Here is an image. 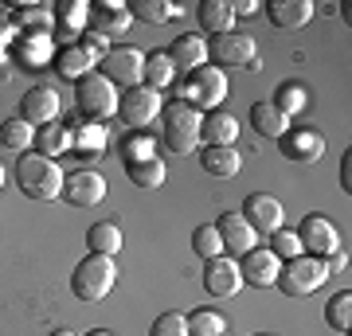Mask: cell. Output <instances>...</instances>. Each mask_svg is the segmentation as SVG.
Returning a JSON list of instances; mask_svg holds the SVG:
<instances>
[{
    "mask_svg": "<svg viewBox=\"0 0 352 336\" xmlns=\"http://www.w3.org/2000/svg\"><path fill=\"white\" fill-rule=\"evenodd\" d=\"M161 125V149L184 157V153L200 149V125H204V113L188 102H168L157 117Z\"/></svg>",
    "mask_w": 352,
    "mask_h": 336,
    "instance_id": "6da1fadb",
    "label": "cell"
},
{
    "mask_svg": "<svg viewBox=\"0 0 352 336\" xmlns=\"http://www.w3.org/2000/svg\"><path fill=\"white\" fill-rule=\"evenodd\" d=\"M16 184H20V192L28 199L47 203V199L63 196V168L55 161H47V157H39V153H24L16 161Z\"/></svg>",
    "mask_w": 352,
    "mask_h": 336,
    "instance_id": "7a4b0ae2",
    "label": "cell"
},
{
    "mask_svg": "<svg viewBox=\"0 0 352 336\" xmlns=\"http://www.w3.org/2000/svg\"><path fill=\"white\" fill-rule=\"evenodd\" d=\"M113 282H118V266H113L110 254H87V258L75 266V274H71L75 298L87 301V305H94V301L106 298V293L113 289Z\"/></svg>",
    "mask_w": 352,
    "mask_h": 336,
    "instance_id": "3957f363",
    "label": "cell"
},
{
    "mask_svg": "<svg viewBox=\"0 0 352 336\" xmlns=\"http://www.w3.org/2000/svg\"><path fill=\"white\" fill-rule=\"evenodd\" d=\"M75 106H78V113H82L87 122L106 125V117H113V113H118L122 98H118V87H113L110 78H102L98 71H90L87 78H78Z\"/></svg>",
    "mask_w": 352,
    "mask_h": 336,
    "instance_id": "277c9868",
    "label": "cell"
},
{
    "mask_svg": "<svg viewBox=\"0 0 352 336\" xmlns=\"http://www.w3.org/2000/svg\"><path fill=\"white\" fill-rule=\"evenodd\" d=\"M227 98V78L219 67H212V63H204L200 71H192V75H184V87H176V102H188V106H196V110H215L219 102Z\"/></svg>",
    "mask_w": 352,
    "mask_h": 336,
    "instance_id": "5b68a950",
    "label": "cell"
},
{
    "mask_svg": "<svg viewBox=\"0 0 352 336\" xmlns=\"http://www.w3.org/2000/svg\"><path fill=\"white\" fill-rule=\"evenodd\" d=\"M329 262L321 258H309V254H298V258H289L286 266H282V274H278L274 286H282V293L286 298H309L314 289H321L329 282Z\"/></svg>",
    "mask_w": 352,
    "mask_h": 336,
    "instance_id": "8992f818",
    "label": "cell"
},
{
    "mask_svg": "<svg viewBox=\"0 0 352 336\" xmlns=\"http://www.w3.org/2000/svg\"><path fill=\"white\" fill-rule=\"evenodd\" d=\"M145 55L149 51H138V47H113L106 59H102V78H110L113 87H141L145 78Z\"/></svg>",
    "mask_w": 352,
    "mask_h": 336,
    "instance_id": "52a82bcc",
    "label": "cell"
},
{
    "mask_svg": "<svg viewBox=\"0 0 352 336\" xmlns=\"http://www.w3.org/2000/svg\"><path fill=\"white\" fill-rule=\"evenodd\" d=\"M298 238H302V254H309V258H321V262H329V258L340 250L337 227L329 223L325 215H305L302 227H298Z\"/></svg>",
    "mask_w": 352,
    "mask_h": 336,
    "instance_id": "ba28073f",
    "label": "cell"
},
{
    "mask_svg": "<svg viewBox=\"0 0 352 336\" xmlns=\"http://www.w3.org/2000/svg\"><path fill=\"white\" fill-rule=\"evenodd\" d=\"M254 51H258V43L247 32H235V27L223 32V36H215V43H208V55L219 67H258Z\"/></svg>",
    "mask_w": 352,
    "mask_h": 336,
    "instance_id": "9c48e42d",
    "label": "cell"
},
{
    "mask_svg": "<svg viewBox=\"0 0 352 336\" xmlns=\"http://www.w3.org/2000/svg\"><path fill=\"white\" fill-rule=\"evenodd\" d=\"M161 110H164L161 94H157V90H149V87L126 90V98H122V106H118V113L126 117V125H133L138 133H141V129H149V125H157Z\"/></svg>",
    "mask_w": 352,
    "mask_h": 336,
    "instance_id": "30bf717a",
    "label": "cell"
},
{
    "mask_svg": "<svg viewBox=\"0 0 352 336\" xmlns=\"http://www.w3.org/2000/svg\"><path fill=\"white\" fill-rule=\"evenodd\" d=\"M63 199L71 208H98L102 199H106V180H102V172L78 168V172L63 176Z\"/></svg>",
    "mask_w": 352,
    "mask_h": 336,
    "instance_id": "8fae6325",
    "label": "cell"
},
{
    "mask_svg": "<svg viewBox=\"0 0 352 336\" xmlns=\"http://www.w3.org/2000/svg\"><path fill=\"white\" fill-rule=\"evenodd\" d=\"M243 219L254 227V235H274L286 212H282V203L274 196H266V192H251V196L243 199Z\"/></svg>",
    "mask_w": 352,
    "mask_h": 336,
    "instance_id": "7c38bea8",
    "label": "cell"
},
{
    "mask_svg": "<svg viewBox=\"0 0 352 336\" xmlns=\"http://www.w3.org/2000/svg\"><path fill=\"white\" fill-rule=\"evenodd\" d=\"M204 289L212 293V298H235L243 289V274H239V262L235 258H212L204 266Z\"/></svg>",
    "mask_w": 352,
    "mask_h": 336,
    "instance_id": "4fadbf2b",
    "label": "cell"
},
{
    "mask_svg": "<svg viewBox=\"0 0 352 336\" xmlns=\"http://www.w3.org/2000/svg\"><path fill=\"white\" fill-rule=\"evenodd\" d=\"M239 274H243V286L251 282V286L266 289V286H274V282H278V274H282V258H278L274 250L254 247V250H247V254H243Z\"/></svg>",
    "mask_w": 352,
    "mask_h": 336,
    "instance_id": "5bb4252c",
    "label": "cell"
},
{
    "mask_svg": "<svg viewBox=\"0 0 352 336\" xmlns=\"http://www.w3.org/2000/svg\"><path fill=\"white\" fill-rule=\"evenodd\" d=\"M63 110V102H59V90L55 87H32L20 102V117L28 125H51Z\"/></svg>",
    "mask_w": 352,
    "mask_h": 336,
    "instance_id": "9a60e30c",
    "label": "cell"
},
{
    "mask_svg": "<svg viewBox=\"0 0 352 336\" xmlns=\"http://www.w3.org/2000/svg\"><path fill=\"white\" fill-rule=\"evenodd\" d=\"M8 27L16 36H51L55 8H47V4H16V8H8Z\"/></svg>",
    "mask_w": 352,
    "mask_h": 336,
    "instance_id": "2e32d148",
    "label": "cell"
},
{
    "mask_svg": "<svg viewBox=\"0 0 352 336\" xmlns=\"http://www.w3.org/2000/svg\"><path fill=\"white\" fill-rule=\"evenodd\" d=\"M168 59H173L176 71H184V75H192V71H200L204 63H208V39L200 36V32H188V36H176L173 47L164 51Z\"/></svg>",
    "mask_w": 352,
    "mask_h": 336,
    "instance_id": "e0dca14e",
    "label": "cell"
},
{
    "mask_svg": "<svg viewBox=\"0 0 352 336\" xmlns=\"http://www.w3.org/2000/svg\"><path fill=\"white\" fill-rule=\"evenodd\" d=\"M215 231H219V238H223V250H231V254H247V250H254V243H258L254 227L247 223V219H243V212H227V215H219Z\"/></svg>",
    "mask_w": 352,
    "mask_h": 336,
    "instance_id": "ac0fdd59",
    "label": "cell"
},
{
    "mask_svg": "<svg viewBox=\"0 0 352 336\" xmlns=\"http://www.w3.org/2000/svg\"><path fill=\"white\" fill-rule=\"evenodd\" d=\"M55 39L51 36H16L12 43V55L20 59V67H28V71H39V67H47V63H55Z\"/></svg>",
    "mask_w": 352,
    "mask_h": 336,
    "instance_id": "d6986e66",
    "label": "cell"
},
{
    "mask_svg": "<svg viewBox=\"0 0 352 336\" xmlns=\"http://www.w3.org/2000/svg\"><path fill=\"white\" fill-rule=\"evenodd\" d=\"M282 153L298 164H314L325 153V137L314 133V129H289L286 137H282Z\"/></svg>",
    "mask_w": 352,
    "mask_h": 336,
    "instance_id": "ffe728a7",
    "label": "cell"
},
{
    "mask_svg": "<svg viewBox=\"0 0 352 336\" xmlns=\"http://www.w3.org/2000/svg\"><path fill=\"white\" fill-rule=\"evenodd\" d=\"M266 16L282 32H298V27H305L314 20V4L309 0H270L266 4Z\"/></svg>",
    "mask_w": 352,
    "mask_h": 336,
    "instance_id": "44dd1931",
    "label": "cell"
},
{
    "mask_svg": "<svg viewBox=\"0 0 352 336\" xmlns=\"http://www.w3.org/2000/svg\"><path fill=\"white\" fill-rule=\"evenodd\" d=\"M129 27H133V16L122 0H98L94 4V32L98 36H126Z\"/></svg>",
    "mask_w": 352,
    "mask_h": 336,
    "instance_id": "7402d4cb",
    "label": "cell"
},
{
    "mask_svg": "<svg viewBox=\"0 0 352 336\" xmlns=\"http://www.w3.org/2000/svg\"><path fill=\"white\" fill-rule=\"evenodd\" d=\"M200 141L204 145H215V149H231V145L239 141V117H231V113H212V117H204Z\"/></svg>",
    "mask_w": 352,
    "mask_h": 336,
    "instance_id": "603a6c76",
    "label": "cell"
},
{
    "mask_svg": "<svg viewBox=\"0 0 352 336\" xmlns=\"http://www.w3.org/2000/svg\"><path fill=\"white\" fill-rule=\"evenodd\" d=\"M251 125L263 133V137H274V141H282L289 133V117L278 110L274 102H254L251 106Z\"/></svg>",
    "mask_w": 352,
    "mask_h": 336,
    "instance_id": "cb8c5ba5",
    "label": "cell"
},
{
    "mask_svg": "<svg viewBox=\"0 0 352 336\" xmlns=\"http://www.w3.org/2000/svg\"><path fill=\"white\" fill-rule=\"evenodd\" d=\"M196 24H200V32H212V36L231 32V24H235L231 0H204L200 8H196Z\"/></svg>",
    "mask_w": 352,
    "mask_h": 336,
    "instance_id": "d4e9b609",
    "label": "cell"
},
{
    "mask_svg": "<svg viewBox=\"0 0 352 336\" xmlns=\"http://www.w3.org/2000/svg\"><path fill=\"white\" fill-rule=\"evenodd\" d=\"M200 164L208 176L231 180V176H239L243 157H239V149H215V145H208V149H200Z\"/></svg>",
    "mask_w": 352,
    "mask_h": 336,
    "instance_id": "484cf974",
    "label": "cell"
},
{
    "mask_svg": "<svg viewBox=\"0 0 352 336\" xmlns=\"http://www.w3.org/2000/svg\"><path fill=\"white\" fill-rule=\"evenodd\" d=\"M106 141H110V133L98 122H82L71 129V153H78V157H98V153H106Z\"/></svg>",
    "mask_w": 352,
    "mask_h": 336,
    "instance_id": "4316f807",
    "label": "cell"
},
{
    "mask_svg": "<svg viewBox=\"0 0 352 336\" xmlns=\"http://www.w3.org/2000/svg\"><path fill=\"white\" fill-rule=\"evenodd\" d=\"M36 149H39V157H47V161L71 153V129H67L63 122L39 125V129H36Z\"/></svg>",
    "mask_w": 352,
    "mask_h": 336,
    "instance_id": "83f0119b",
    "label": "cell"
},
{
    "mask_svg": "<svg viewBox=\"0 0 352 336\" xmlns=\"http://www.w3.org/2000/svg\"><path fill=\"white\" fill-rule=\"evenodd\" d=\"M51 67H55L63 78H75L78 82V78H87L90 71H94V59H90L78 43H67L63 51H55V63H51Z\"/></svg>",
    "mask_w": 352,
    "mask_h": 336,
    "instance_id": "f1b7e54d",
    "label": "cell"
},
{
    "mask_svg": "<svg viewBox=\"0 0 352 336\" xmlns=\"http://www.w3.org/2000/svg\"><path fill=\"white\" fill-rule=\"evenodd\" d=\"M122 243H126V238H122V227L118 223H110V219H102V223H94L87 231V247H90V254H118V250H122Z\"/></svg>",
    "mask_w": 352,
    "mask_h": 336,
    "instance_id": "f546056e",
    "label": "cell"
},
{
    "mask_svg": "<svg viewBox=\"0 0 352 336\" xmlns=\"http://www.w3.org/2000/svg\"><path fill=\"white\" fill-rule=\"evenodd\" d=\"M173 75H176V67H173V59H168L164 51L145 55V78H141V87H149V90L161 94L164 87H173Z\"/></svg>",
    "mask_w": 352,
    "mask_h": 336,
    "instance_id": "4dcf8cb0",
    "label": "cell"
},
{
    "mask_svg": "<svg viewBox=\"0 0 352 336\" xmlns=\"http://www.w3.org/2000/svg\"><path fill=\"white\" fill-rule=\"evenodd\" d=\"M126 8H129L133 20H141V24H164L168 16L180 12V4H168V0H129Z\"/></svg>",
    "mask_w": 352,
    "mask_h": 336,
    "instance_id": "1f68e13d",
    "label": "cell"
},
{
    "mask_svg": "<svg viewBox=\"0 0 352 336\" xmlns=\"http://www.w3.org/2000/svg\"><path fill=\"white\" fill-rule=\"evenodd\" d=\"M0 145H4V149H16L20 157H24V153L36 145V129H32L24 117H12V122L0 125Z\"/></svg>",
    "mask_w": 352,
    "mask_h": 336,
    "instance_id": "d6a6232c",
    "label": "cell"
},
{
    "mask_svg": "<svg viewBox=\"0 0 352 336\" xmlns=\"http://www.w3.org/2000/svg\"><path fill=\"white\" fill-rule=\"evenodd\" d=\"M87 16H90L87 0H63V4L55 8V27H63V32L78 36V32H87Z\"/></svg>",
    "mask_w": 352,
    "mask_h": 336,
    "instance_id": "836d02e7",
    "label": "cell"
},
{
    "mask_svg": "<svg viewBox=\"0 0 352 336\" xmlns=\"http://www.w3.org/2000/svg\"><path fill=\"white\" fill-rule=\"evenodd\" d=\"M325 321L333 333L349 336V324H352V289H340L337 298L325 305Z\"/></svg>",
    "mask_w": 352,
    "mask_h": 336,
    "instance_id": "e575fe53",
    "label": "cell"
},
{
    "mask_svg": "<svg viewBox=\"0 0 352 336\" xmlns=\"http://www.w3.org/2000/svg\"><path fill=\"white\" fill-rule=\"evenodd\" d=\"M274 106L286 113V117H298V113H305V106H309V94H305L302 82H282L278 94H274Z\"/></svg>",
    "mask_w": 352,
    "mask_h": 336,
    "instance_id": "d590c367",
    "label": "cell"
},
{
    "mask_svg": "<svg viewBox=\"0 0 352 336\" xmlns=\"http://www.w3.org/2000/svg\"><path fill=\"white\" fill-rule=\"evenodd\" d=\"M192 250H196L204 262H212V258H219V254H223V238H219L215 223H200L196 231H192Z\"/></svg>",
    "mask_w": 352,
    "mask_h": 336,
    "instance_id": "8d00e7d4",
    "label": "cell"
},
{
    "mask_svg": "<svg viewBox=\"0 0 352 336\" xmlns=\"http://www.w3.org/2000/svg\"><path fill=\"white\" fill-rule=\"evenodd\" d=\"M129 180L138 188H161L164 184V161L153 157V161H138V164H126Z\"/></svg>",
    "mask_w": 352,
    "mask_h": 336,
    "instance_id": "74e56055",
    "label": "cell"
},
{
    "mask_svg": "<svg viewBox=\"0 0 352 336\" xmlns=\"http://www.w3.org/2000/svg\"><path fill=\"white\" fill-rule=\"evenodd\" d=\"M227 333V321L215 309H192L188 313V336H219Z\"/></svg>",
    "mask_w": 352,
    "mask_h": 336,
    "instance_id": "f35d334b",
    "label": "cell"
},
{
    "mask_svg": "<svg viewBox=\"0 0 352 336\" xmlns=\"http://www.w3.org/2000/svg\"><path fill=\"white\" fill-rule=\"evenodd\" d=\"M157 157V141L149 133H133V137L122 145V161L126 164H138V161H153Z\"/></svg>",
    "mask_w": 352,
    "mask_h": 336,
    "instance_id": "ab89813d",
    "label": "cell"
},
{
    "mask_svg": "<svg viewBox=\"0 0 352 336\" xmlns=\"http://www.w3.org/2000/svg\"><path fill=\"white\" fill-rule=\"evenodd\" d=\"M149 336H188V317H184V313H176V309L161 313V317L153 321Z\"/></svg>",
    "mask_w": 352,
    "mask_h": 336,
    "instance_id": "60d3db41",
    "label": "cell"
},
{
    "mask_svg": "<svg viewBox=\"0 0 352 336\" xmlns=\"http://www.w3.org/2000/svg\"><path fill=\"white\" fill-rule=\"evenodd\" d=\"M270 243H274V254L278 258H298V254H302V238H298V231H286V227H278L274 235H270Z\"/></svg>",
    "mask_w": 352,
    "mask_h": 336,
    "instance_id": "b9f144b4",
    "label": "cell"
},
{
    "mask_svg": "<svg viewBox=\"0 0 352 336\" xmlns=\"http://www.w3.org/2000/svg\"><path fill=\"white\" fill-rule=\"evenodd\" d=\"M78 47L87 51L90 59H106V55H110V47H106V36H98V32H82Z\"/></svg>",
    "mask_w": 352,
    "mask_h": 336,
    "instance_id": "7bdbcfd3",
    "label": "cell"
},
{
    "mask_svg": "<svg viewBox=\"0 0 352 336\" xmlns=\"http://www.w3.org/2000/svg\"><path fill=\"white\" fill-rule=\"evenodd\" d=\"M340 188L352 192V153H344V161H340Z\"/></svg>",
    "mask_w": 352,
    "mask_h": 336,
    "instance_id": "ee69618b",
    "label": "cell"
},
{
    "mask_svg": "<svg viewBox=\"0 0 352 336\" xmlns=\"http://www.w3.org/2000/svg\"><path fill=\"white\" fill-rule=\"evenodd\" d=\"M8 43H16V32L8 27V20H0V59H4V51H8Z\"/></svg>",
    "mask_w": 352,
    "mask_h": 336,
    "instance_id": "f6af8a7d",
    "label": "cell"
},
{
    "mask_svg": "<svg viewBox=\"0 0 352 336\" xmlns=\"http://www.w3.org/2000/svg\"><path fill=\"white\" fill-rule=\"evenodd\" d=\"M231 12H235V16H254V12H258V0H235V4H231Z\"/></svg>",
    "mask_w": 352,
    "mask_h": 336,
    "instance_id": "bcb514c9",
    "label": "cell"
},
{
    "mask_svg": "<svg viewBox=\"0 0 352 336\" xmlns=\"http://www.w3.org/2000/svg\"><path fill=\"white\" fill-rule=\"evenodd\" d=\"M87 336H113V333H106V328H94V333H87Z\"/></svg>",
    "mask_w": 352,
    "mask_h": 336,
    "instance_id": "7dc6e473",
    "label": "cell"
},
{
    "mask_svg": "<svg viewBox=\"0 0 352 336\" xmlns=\"http://www.w3.org/2000/svg\"><path fill=\"white\" fill-rule=\"evenodd\" d=\"M51 336H75V333H67V328H59V333H51Z\"/></svg>",
    "mask_w": 352,
    "mask_h": 336,
    "instance_id": "c3c4849f",
    "label": "cell"
},
{
    "mask_svg": "<svg viewBox=\"0 0 352 336\" xmlns=\"http://www.w3.org/2000/svg\"><path fill=\"white\" fill-rule=\"evenodd\" d=\"M0 20H8V8H4V4H0Z\"/></svg>",
    "mask_w": 352,
    "mask_h": 336,
    "instance_id": "681fc988",
    "label": "cell"
},
{
    "mask_svg": "<svg viewBox=\"0 0 352 336\" xmlns=\"http://www.w3.org/2000/svg\"><path fill=\"white\" fill-rule=\"evenodd\" d=\"M0 188H4V164H0Z\"/></svg>",
    "mask_w": 352,
    "mask_h": 336,
    "instance_id": "f907efd6",
    "label": "cell"
},
{
    "mask_svg": "<svg viewBox=\"0 0 352 336\" xmlns=\"http://www.w3.org/2000/svg\"><path fill=\"white\" fill-rule=\"evenodd\" d=\"M254 336H274V333H254Z\"/></svg>",
    "mask_w": 352,
    "mask_h": 336,
    "instance_id": "816d5d0a",
    "label": "cell"
},
{
    "mask_svg": "<svg viewBox=\"0 0 352 336\" xmlns=\"http://www.w3.org/2000/svg\"><path fill=\"white\" fill-rule=\"evenodd\" d=\"M219 336H231V333H219Z\"/></svg>",
    "mask_w": 352,
    "mask_h": 336,
    "instance_id": "f5cc1de1",
    "label": "cell"
}]
</instances>
